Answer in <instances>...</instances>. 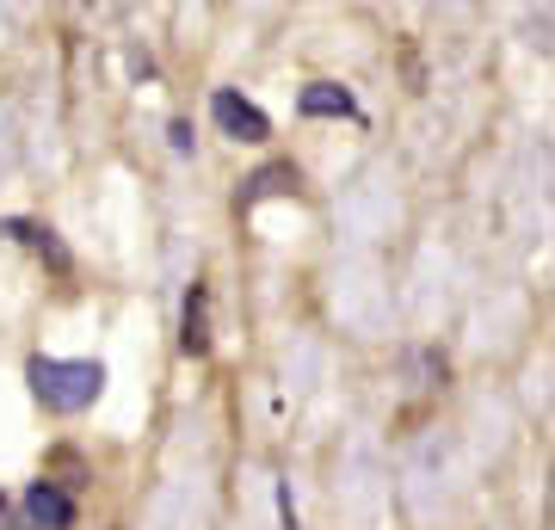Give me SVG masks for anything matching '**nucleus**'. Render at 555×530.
Instances as JSON below:
<instances>
[{"instance_id":"obj_1","label":"nucleus","mask_w":555,"mask_h":530,"mask_svg":"<svg viewBox=\"0 0 555 530\" xmlns=\"http://www.w3.org/2000/svg\"><path fill=\"white\" fill-rule=\"evenodd\" d=\"M25 376L50 413H87L105 395V364H93V358H31Z\"/></svg>"},{"instance_id":"obj_2","label":"nucleus","mask_w":555,"mask_h":530,"mask_svg":"<svg viewBox=\"0 0 555 530\" xmlns=\"http://www.w3.org/2000/svg\"><path fill=\"white\" fill-rule=\"evenodd\" d=\"M210 118L222 124V137H235V142H266L272 137V118L259 112L254 99H241L235 87H217V93H210Z\"/></svg>"},{"instance_id":"obj_3","label":"nucleus","mask_w":555,"mask_h":530,"mask_svg":"<svg viewBox=\"0 0 555 530\" xmlns=\"http://www.w3.org/2000/svg\"><path fill=\"white\" fill-rule=\"evenodd\" d=\"M20 512H25V530H75V500H68L50 475L25 488Z\"/></svg>"},{"instance_id":"obj_4","label":"nucleus","mask_w":555,"mask_h":530,"mask_svg":"<svg viewBox=\"0 0 555 530\" xmlns=\"http://www.w3.org/2000/svg\"><path fill=\"white\" fill-rule=\"evenodd\" d=\"M179 352H185V358L210 352V290H204V284H192V290H185V314H179Z\"/></svg>"},{"instance_id":"obj_5","label":"nucleus","mask_w":555,"mask_h":530,"mask_svg":"<svg viewBox=\"0 0 555 530\" xmlns=\"http://www.w3.org/2000/svg\"><path fill=\"white\" fill-rule=\"evenodd\" d=\"M297 112L302 118H358V99L339 80H309L297 93Z\"/></svg>"},{"instance_id":"obj_6","label":"nucleus","mask_w":555,"mask_h":530,"mask_svg":"<svg viewBox=\"0 0 555 530\" xmlns=\"http://www.w3.org/2000/svg\"><path fill=\"white\" fill-rule=\"evenodd\" d=\"M297 167L291 160H278V167H259L247 185H241V210H254V204H266V197H297Z\"/></svg>"},{"instance_id":"obj_7","label":"nucleus","mask_w":555,"mask_h":530,"mask_svg":"<svg viewBox=\"0 0 555 530\" xmlns=\"http://www.w3.org/2000/svg\"><path fill=\"white\" fill-rule=\"evenodd\" d=\"M0 235H13V241H25L31 254H43L56 272H75V259H68V247L56 241V229H43V222H0Z\"/></svg>"},{"instance_id":"obj_8","label":"nucleus","mask_w":555,"mask_h":530,"mask_svg":"<svg viewBox=\"0 0 555 530\" xmlns=\"http://www.w3.org/2000/svg\"><path fill=\"white\" fill-rule=\"evenodd\" d=\"M167 142H173V155H192V142H198V137H192V124H185V118H173V124H167Z\"/></svg>"},{"instance_id":"obj_9","label":"nucleus","mask_w":555,"mask_h":530,"mask_svg":"<svg viewBox=\"0 0 555 530\" xmlns=\"http://www.w3.org/2000/svg\"><path fill=\"white\" fill-rule=\"evenodd\" d=\"M278 518H284V525L297 530V500H291V481H284V488H278Z\"/></svg>"},{"instance_id":"obj_10","label":"nucleus","mask_w":555,"mask_h":530,"mask_svg":"<svg viewBox=\"0 0 555 530\" xmlns=\"http://www.w3.org/2000/svg\"><path fill=\"white\" fill-rule=\"evenodd\" d=\"M0 512H7V493H0Z\"/></svg>"}]
</instances>
